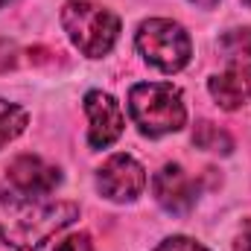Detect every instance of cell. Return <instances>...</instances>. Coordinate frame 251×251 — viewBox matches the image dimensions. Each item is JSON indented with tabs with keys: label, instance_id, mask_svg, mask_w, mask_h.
I'll return each mask as SVG.
<instances>
[{
	"label": "cell",
	"instance_id": "18",
	"mask_svg": "<svg viewBox=\"0 0 251 251\" xmlns=\"http://www.w3.org/2000/svg\"><path fill=\"white\" fill-rule=\"evenodd\" d=\"M6 3H12V0H0V9H3V6H6Z\"/></svg>",
	"mask_w": 251,
	"mask_h": 251
},
{
	"label": "cell",
	"instance_id": "9",
	"mask_svg": "<svg viewBox=\"0 0 251 251\" xmlns=\"http://www.w3.org/2000/svg\"><path fill=\"white\" fill-rule=\"evenodd\" d=\"M207 91H210V97L216 100L219 108L237 111L240 105H246L251 100V79L243 70L234 67V70H225V73L213 76V79L207 82Z\"/></svg>",
	"mask_w": 251,
	"mask_h": 251
},
{
	"label": "cell",
	"instance_id": "12",
	"mask_svg": "<svg viewBox=\"0 0 251 251\" xmlns=\"http://www.w3.org/2000/svg\"><path fill=\"white\" fill-rule=\"evenodd\" d=\"M26 120H29V114H26L21 105L0 100V149H3L9 140H15V137L26 128Z\"/></svg>",
	"mask_w": 251,
	"mask_h": 251
},
{
	"label": "cell",
	"instance_id": "10",
	"mask_svg": "<svg viewBox=\"0 0 251 251\" xmlns=\"http://www.w3.org/2000/svg\"><path fill=\"white\" fill-rule=\"evenodd\" d=\"M219 50H222V56L237 70H243V67L251 70V29H231V32H225L222 41H219Z\"/></svg>",
	"mask_w": 251,
	"mask_h": 251
},
{
	"label": "cell",
	"instance_id": "1",
	"mask_svg": "<svg viewBox=\"0 0 251 251\" xmlns=\"http://www.w3.org/2000/svg\"><path fill=\"white\" fill-rule=\"evenodd\" d=\"M79 216L73 201H50L21 190L6 193L0 190V237L6 246L21 251L41 249L53 234L67 228Z\"/></svg>",
	"mask_w": 251,
	"mask_h": 251
},
{
	"label": "cell",
	"instance_id": "14",
	"mask_svg": "<svg viewBox=\"0 0 251 251\" xmlns=\"http://www.w3.org/2000/svg\"><path fill=\"white\" fill-rule=\"evenodd\" d=\"M56 251H94V243L88 234H70L56 246Z\"/></svg>",
	"mask_w": 251,
	"mask_h": 251
},
{
	"label": "cell",
	"instance_id": "13",
	"mask_svg": "<svg viewBox=\"0 0 251 251\" xmlns=\"http://www.w3.org/2000/svg\"><path fill=\"white\" fill-rule=\"evenodd\" d=\"M155 251H207V249L199 246L196 240H187V237H170V240H164Z\"/></svg>",
	"mask_w": 251,
	"mask_h": 251
},
{
	"label": "cell",
	"instance_id": "2",
	"mask_svg": "<svg viewBox=\"0 0 251 251\" xmlns=\"http://www.w3.org/2000/svg\"><path fill=\"white\" fill-rule=\"evenodd\" d=\"M128 114L146 137L178 131L187 120L181 91L170 82H140L128 91Z\"/></svg>",
	"mask_w": 251,
	"mask_h": 251
},
{
	"label": "cell",
	"instance_id": "16",
	"mask_svg": "<svg viewBox=\"0 0 251 251\" xmlns=\"http://www.w3.org/2000/svg\"><path fill=\"white\" fill-rule=\"evenodd\" d=\"M234 251H251V219L243 222V228H240V234L234 240Z\"/></svg>",
	"mask_w": 251,
	"mask_h": 251
},
{
	"label": "cell",
	"instance_id": "3",
	"mask_svg": "<svg viewBox=\"0 0 251 251\" xmlns=\"http://www.w3.org/2000/svg\"><path fill=\"white\" fill-rule=\"evenodd\" d=\"M62 26L67 38L79 47V53H85L88 59H102L117 35H120V18L91 0H70L62 6Z\"/></svg>",
	"mask_w": 251,
	"mask_h": 251
},
{
	"label": "cell",
	"instance_id": "7",
	"mask_svg": "<svg viewBox=\"0 0 251 251\" xmlns=\"http://www.w3.org/2000/svg\"><path fill=\"white\" fill-rule=\"evenodd\" d=\"M152 190H155L158 204L164 210H170V213H187L196 204V196H199V184L178 164L161 167V173L152 178Z\"/></svg>",
	"mask_w": 251,
	"mask_h": 251
},
{
	"label": "cell",
	"instance_id": "6",
	"mask_svg": "<svg viewBox=\"0 0 251 251\" xmlns=\"http://www.w3.org/2000/svg\"><path fill=\"white\" fill-rule=\"evenodd\" d=\"M85 111L91 117L88 143L94 149H105L123 134V108L111 94H102V91L85 94Z\"/></svg>",
	"mask_w": 251,
	"mask_h": 251
},
{
	"label": "cell",
	"instance_id": "8",
	"mask_svg": "<svg viewBox=\"0 0 251 251\" xmlns=\"http://www.w3.org/2000/svg\"><path fill=\"white\" fill-rule=\"evenodd\" d=\"M9 181L21 193L44 196L62 181V173H59V167L41 161L38 155H21L9 164Z\"/></svg>",
	"mask_w": 251,
	"mask_h": 251
},
{
	"label": "cell",
	"instance_id": "19",
	"mask_svg": "<svg viewBox=\"0 0 251 251\" xmlns=\"http://www.w3.org/2000/svg\"><path fill=\"white\" fill-rule=\"evenodd\" d=\"M243 3H246V6H251V0H243Z\"/></svg>",
	"mask_w": 251,
	"mask_h": 251
},
{
	"label": "cell",
	"instance_id": "11",
	"mask_svg": "<svg viewBox=\"0 0 251 251\" xmlns=\"http://www.w3.org/2000/svg\"><path fill=\"white\" fill-rule=\"evenodd\" d=\"M193 143L199 149H204V152H222V155H228L234 149L231 134L225 128H219L216 123H210V120L196 123V128H193Z\"/></svg>",
	"mask_w": 251,
	"mask_h": 251
},
{
	"label": "cell",
	"instance_id": "17",
	"mask_svg": "<svg viewBox=\"0 0 251 251\" xmlns=\"http://www.w3.org/2000/svg\"><path fill=\"white\" fill-rule=\"evenodd\" d=\"M193 3H199V6H213V3H219V0H193Z\"/></svg>",
	"mask_w": 251,
	"mask_h": 251
},
{
	"label": "cell",
	"instance_id": "5",
	"mask_svg": "<svg viewBox=\"0 0 251 251\" xmlns=\"http://www.w3.org/2000/svg\"><path fill=\"white\" fill-rule=\"evenodd\" d=\"M97 187L111 201H134L146 187V173L131 155H111L97 173Z\"/></svg>",
	"mask_w": 251,
	"mask_h": 251
},
{
	"label": "cell",
	"instance_id": "4",
	"mask_svg": "<svg viewBox=\"0 0 251 251\" xmlns=\"http://www.w3.org/2000/svg\"><path fill=\"white\" fill-rule=\"evenodd\" d=\"M137 50L149 64H155L164 73H176L190 62L193 44L181 24L167 18H149L137 26Z\"/></svg>",
	"mask_w": 251,
	"mask_h": 251
},
{
	"label": "cell",
	"instance_id": "15",
	"mask_svg": "<svg viewBox=\"0 0 251 251\" xmlns=\"http://www.w3.org/2000/svg\"><path fill=\"white\" fill-rule=\"evenodd\" d=\"M18 62V47L12 44V41H6V38H0V73H6V70H12Z\"/></svg>",
	"mask_w": 251,
	"mask_h": 251
}]
</instances>
